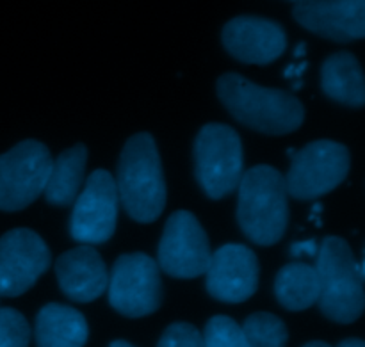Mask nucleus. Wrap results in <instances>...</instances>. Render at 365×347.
<instances>
[{"label":"nucleus","mask_w":365,"mask_h":347,"mask_svg":"<svg viewBox=\"0 0 365 347\" xmlns=\"http://www.w3.org/2000/svg\"><path fill=\"white\" fill-rule=\"evenodd\" d=\"M217 96L239 123L262 134H291L305 120V109L294 95L284 89L264 88L237 73L220 77Z\"/></svg>","instance_id":"1"},{"label":"nucleus","mask_w":365,"mask_h":347,"mask_svg":"<svg viewBox=\"0 0 365 347\" xmlns=\"http://www.w3.org/2000/svg\"><path fill=\"white\" fill-rule=\"evenodd\" d=\"M118 198L138 223H152L166 207V182L155 139L146 132L125 143L118 164Z\"/></svg>","instance_id":"2"},{"label":"nucleus","mask_w":365,"mask_h":347,"mask_svg":"<svg viewBox=\"0 0 365 347\" xmlns=\"http://www.w3.org/2000/svg\"><path fill=\"white\" fill-rule=\"evenodd\" d=\"M237 189V221L246 237L260 246L277 244L289 224L284 175L266 164L255 166L242 173Z\"/></svg>","instance_id":"3"},{"label":"nucleus","mask_w":365,"mask_h":347,"mask_svg":"<svg viewBox=\"0 0 365 347\" xmlns=\"http://www.w3.org/2000/svg\"><path fill=\"white\" fill-rule=\"evenodd\" d=\"M319 309L328 319L355 323L364 312V273L348 242L341 237L323 239L317 248Z\"/></svg>","instance_id":"4"},{"label":"nucleus","mask_w":365,"mask_h":347,"mask_svg":"<svg viewBox=\"0 0 365 347\" xmlns=\"http://www.w3.org/2000/svg\"><path fill=\"white\" fill-rule=\"evenodd\" d=\"M196 178L205 195L221 200L237 189L242 177V145L228 125L209 123L195 141Z\"/></svg>","instance_id":"5"},{"label":"nucleus","mask_w":365,"mask_h":347,"mask_svg":"<svg viewBox=\"0 0 365 347\" xmlns=\"http://www.w3.org/2000/svg\"><path fill=\"white\" fill-rule=\"evenodd\" d=\"M349 152L341 143L321 139L309 143L292 155L285 178L287 195L296 200H316L334 191L346 180Z\"/></svg>","instance_id":"6"},{"label":"nucleus","mask_w":365,"mask_h":347,"mask_svg":"<svg viewBox=\"0 0 365 347\" xmlns=\"http://www.w3.org/2000/svg\"><path fill=\"white\" fill-rule=\"evenodd\" d=\"M52 157L43 143L27 139L0 155V210L16 212L43 195Z\"/></svg>","instance_id":"7"},{"label":"nucleus","mask_w":365,"mask_h":347,"mask_svg":"<svg viewBox=\"0 0 365 347\" xmlns=\"http://www.w3.org/2000/svg\"><path fill=\"white\" fill-rule=\"evenodd\" d=\"M109 303L125 317H145L159 310L163 284L159 266L146 253L118 257L109 274Z\"/></svg>","instance_id":"8"},{"label":"nucleus","mask_w":365,"mask_h":347,"mask_svg":"<svg viewBox=\"0 0 365 347\" xmlns=\"http://www.w3.org/2000/svg\"><path fill=\"white\" fill-rule=\"evenodd\" d=\"M70 217L71 237L82 244H102L113 237L118 221L116 182L106 170H96L75 200Z\"/></svg>","instance_id":"9"},{"label":"nucleus","mask_w":365,"mask_h":347,"mask_svg":"<svg viewBox=\"0 0 365 347\" xmlns=\"http://www.w3.org/2000/svg\"><path fill=\"white\" fill-rule=\"evenodd\" d=\"M210 244L195 214L178 210L171 214L159 244V266L173 278H196L205 274L210 262Z\"/></svg>","instance_id":"10"},{"label":"nucleus","mask_w":365,"mask_h":347,"mask_svg":"<svg viewBox=\"0 0 365 347\" xmlns=\"http://www.w3.org/2000/svg\"><path fill=\"white\" fill-rule=\"evenodd\" d=\"M50 249L36 232L14 228L0 237V298L27 292L50 267Z\"/></svg>","instance_id":"11"},{"label":"nucleus","mask_w":365,"mask_h":347,"mask_svg":"<svg viewBox=\"0 0 365 347\" xmlns=\"http://www.w3.org/2000/svg\"><path fill=\"white\" fill-rule=\"evenodd\" d=\"M207 291L223 303H242L259 287V260L245 244H225L210 255Z\"/></svg>","instance_id":"12"},{"label":"nucleus","mask_w":365,"mask_h":347,"mask_svg":"<svg viewBox=\"0 0 365 347\" xmlns=\"http://www.w3.org/2000/svg\"><path fill=\"white\" fill-rule=\"evenodd\" d=\"M292 14L302 27L331 41L348 43L365 36V0H302Z\"/></svg>","instance_id":"13"},{"label":"nucleus","mask_w":365,"mask_h":347,"mask_svg":"<svg viewBox=\"0 0 365 347\" xmlns=\"http://www.w3.org/2000/svg\"><path fill=\"white\" fill-rule=\"evenodd\" d=\"M223 45L232 57L246 64H269L287 48V36L277 21L237 16L223 29Z\"/></svg>","instance_id":"14"},{"label":"nucleus","mask_w":365,"mask_h":347,"mask_svg":"<svg viewBox=\"0 0 365 347\" xmlns=\"http://www.w3.org/2000/svg\"><path fill=\"white\" fill-rule=\"evenodd\" d=\"M56 274L61 291L77 303L98 299L109 284L106 262L98 252L88 244L63 253L56 262Z\"/></svg>","instance_id":"15"},{"label":"nucleus","mask_w":365,"mask_h":347,"mask_svg":"<svg viewBox=\"0 0 365 347\" xmlns=\"http://www.w3.org/2000/svg\"><path fill=\"white\" fill-rule=\"evenodd\" d=\"M89 328L84 316L71 306L50 303L36 317L38 347H84Z\"/></svg>","instance_id":"16"},{"label":"nucleus","mask_w":365,"mask_h":347,"mask_svg":"<svg viewBox=\"0 0 365 347\" xmlns=\"http://www.w3.org/2000/svg\"><path fill=\"white\" fill-rule=\"evenodd\" d=\"M321 84L328 98L349 107L365 103V82L360 63L349 52H337L328 57L321 70Z\"/></svg>","instance_id":"17"},{"label":"nucleus","mask_w":365,"mask_h":347,"mask_svg":"<svg viewBox=\"0 0 365 347\" xmlns=\"http://www.w3.org/2000/svg\"><path fill=\"white\" fill-rule=\"evenodd\" d=\"M86 162H88V148L81 143L64 150L56 160H52V170L43 191L50 205L68 207L77 200L84 182Z\"/></svg>","instance_id":"18"},{"label":"nucleus","mask_w":365,"mask_h":347,"mask_svg":"<svg viewBox=\"0 0 365 347\" xmlns=\"http://www.w3.org/2000/svg\"><path fill=\"white\" fill-rule=\"evenodd\" d=\"M278 303L291 312L307 310L319 299V278L316 267L303 262L282 267L274 281Z\"/></svg>","instance_id":"19"},{"label":"nucleus","mask_w":365,"mask_h":347,"mask_svg":"<svg viewBox=\"0 0 365 347\" xmlns=\"http://www.w3.org/2000/svg\"><path fill=\"white\" fill-rule=\"evenodd\" d=\"M250 347H285L287 346V328L284 321L267 312L250 316L241 326Z\"/></svg>","instance_id":"20"},{"label":"nucleus","mask_w":365,"mask_h":347,"mask_svg":"<svg viewBox=\"0 0 365 347\" xmlns=\"http://www.w3.org/2000/svg\"><path fill=\"white\" fill-rule=\"evenodd\" d=\"M202 337L205 347H250L241 326L227 316L212 317Z\"/></svg>","instance_id":"21"},{"label":"nucleus","mask_w":365,"mask_h":347,"mask_svg":"<svg viewBox=\"0 0 365 347\" xmlns=\"http://www.w3.org/2000/svg\"><path fill=\"white\" fill-rule=\"evenodd\" d=\"M29 341L27 319L14 309H0V347H27Z\"/></svg>","instance_id":"22"},{"label":"nucleus","mask_w":365,"mask_h":347,"mask_svg":"<svg viewBox=\"0 0 365 347\" xmlns=\"http://www.w3.org/2000/svg\"><path fill=\"white\" fill-rule=\"evenodd\" d=\"M157 347H205L203 337L192 324L175 323L160 337Z\"/></svg>","instance_id":"23"},{"label":"nucleus","mask_w":365,"mask_h":347,"mask_svg":"<svg viewBox=\"0 0 365 347\" xmlns=\"http://www.w3.org/2000/svg\"><path fill=\"white\" fill-rule=\"evenodd\" d=\"M292 252L294 253H299V252H309V253H317L316 252V246H314V241H310L309 244H298V246H294V248H292Z\"/></svg>","instance_id":"24"},{"label":"nucleus","mask_w":365,"mask_h":347,"mask_svg":"<svg viewBox=\"0 0 365 347\" xmlns=\"http://www.w3.org/2000/svg\"><path fill=\"white\" fill-rule=\"evenodd\" d=\"M339 347H365V344L360 338H346L339 344Z\"/></svg>","instance_id":"25"},{"label":"nucleus","mask_w":365,"mask_h":347,"mask_svg":"<svg viewBox=\"0 0 365 347\" xmlns=\"http://www.w3.org/2000/svg\"><path fill=\"white\" fill-rule=\"evenodd\" d=\"M109 347H134L130 344V342H125V341H114L113 344H110Z\"/></svg>","instance_id":"26"},{"label":"nucleus","mask_w":365,"mask_h":347,"mask_svg":"<svg viewBox=\"0 0 365 347\" xmlns=\"http://www.w3.org/2000/svg\"><path fill=\"white\" fill-rule=\"evenodd\" d=\"M303 347H331V346L327 344V342L316 341V342H309V344H305Z\"/></svg>","instance_id":"27"},{"label":"nucleus","mask_w":365,"mask_h":347,"mask_svg":"<svg viewBox=\"0 0 365 347\" xmlns=\"http://www.w3.org/2000/svg\"><path fill=\"white\" fill-rule=\"evenodd\" d=\"M291 2H296V4H298V2H302V0H291Z\"/></svg>","instance_id":"28"}]
</instances>
